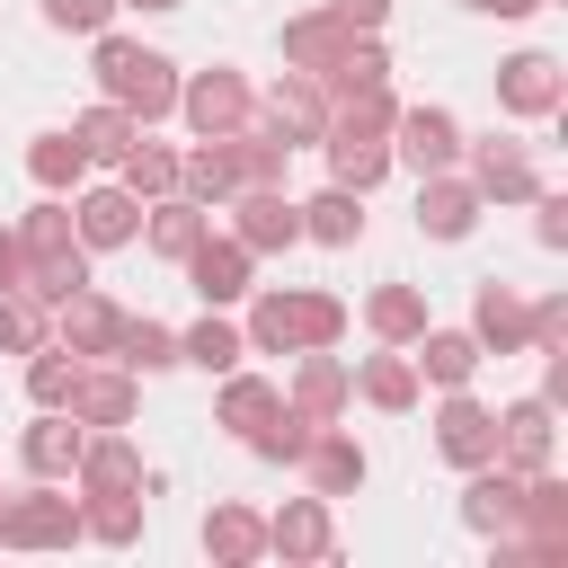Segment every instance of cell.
I'll list each match as a JSON object with an SVG mask.
<instances>
[{
  "mask_svg": "<svg viewBox=\"0 0 568 568\" xmlns=\"http://www.w3.org/2000/svg\"><path fill=\"white\" fill-rule=\"evenodd\" d=\"M337 328H346L337 293H257L240 337L266 346V355H311V346H337Z\"/></svg>",
  "mask_w": 568,
  "mask_h": 568,
  "instance_id": "6da1fadb",
  "label": "cell"
},
{
  "mask_svg": "<svg viewBox=\"0 0 568 568\" xmlns=\"http://www.w3.org/2000/svg\"><path fill=\"white\" fill-rule=\"evenodd\" d=\"M98 80H106V98L133 124H160L178 106V62L151 53V44H133V36H98Z\"/></svg>",
  "mask_w": 568,
  "mask_h": 568,
  "instance_id": "7a4b0ae2",
  "label": "cell"
},
{
  "mask_svg": "<svg viewBox=\"0 0 568 568\" xmlns=\"http://www.w3.org/2000/svg\"><path fill=\"white\" fill-rule=\"evenodd\" d=\"M71 532H80V497L62 488H27L0 506V550H62Z\"/></svg>",
  "mask_w": 568,
  "mask_h": 568,
  "instance_id": "3957f363",
  "label": "cell"
},
{
  "mask_svg": "<svg viewBox=\"0 0 568 568\" xmlns=\"http://www.w3.org/2000/svg\"><path fill=\"white\" fill-rule=\"evenodd\" d=\"M178 115H186L204 142H222V133L257 124V98H248V80H240V71H195V80L178 89Z\"/></svg>",
  "mask_w": 568,
  "mask_h": 568,
  "instance_id": "277c9868",
  "label": "cell"
},
{
  "mask_svg": "<svg viewBox=\"0 0 568 568\" xmlns=\"http://www.w3.org/2000/svg\"><path fill=\"white\" fill-rule=\"evenodd\" d=\"M390 133H399V151H390V160H408L417 178H435V169H453V160H462V124H453L444 106H399V115H390Z\"/></svg>",
  "mask_w": 568,
  "mask_h": 568,
  "instance_id": "5b68a950",
  "label": "cell"
},
{
  "mask_svg": "<svg viewBox=\"0 0 568 568\" xmlns=\"http://www.w3.org/2000/svg\"><path fill=\"white\" fill-rule=\"evenodd\" d=\"M222 204L240 213V248H248V257H257V248H293V240H302V204H284V186H231Z\"/></svg>",
  "mask_w": 568,
  "mask_h": 568,
  "instance_id": "8992f818",
  "label": "cell"
},
{
  "mask_svg": "<svg viewBox=\"0 0 568 568\" xmlns=\"http://www.w3.org/2000/svg\"><path fill=\"white\" fill-rule=\"evenodd\" d=\"M266 124H275L284 151H293V142H320V133H328V89H320L311 71H284V80L266 89Z\"/></svg>",
  "mask_w": 568,
  "mask_h": 568,
  "instance_id": "52a82bcc",
  "label": "cell"
},
{
  "mask_svg": "<svg viewBox=\"0 0 568 568\" xmlns=\"http://www.w3.org/2000/svg\"><path fill=\"white\" fill-rule=\"evenodd\" d=\"M435 453L444 462H462V470H479V462H497V417L453 382V399H444V417H435Z\"/></svg>",
  "mask_w": 568,
  "mask_h": 568,
  "instance_id": "ba28073f",
  "label": "cell"
},
{
  "mask_svg": "<svg viewBox=\"0 0 568 568\" xmlns=\"http://www.w3.org/2000/svg\"><path fill=\"white\" fill-rule=\"evenodd\" d=\"M71 231H80V248H124L142 231V195L133 186H89L71 204Z\"/></svg>",
  "mask_w": 568,
  "mask_h": 568,
  "instance_id": "9c48e42d",
  "label": "cell"
},
{
  "mask_svg": "<svg viewBox=\"0 0 568 568\" xmlns=\"http://www.w3.org/2000/svg\"><path fill=\"white\" fill-rule=\"evenodd\" d=\"M115 328H124V311H115L106 293H89V284L53 302V337H62L71 355H115Z\"/></svg>",
  "mask_w": 568,
  "mask_h": 568,
  "instance_id": "30bf717a",
  "label": "cell"
},
{
  "mask_svg": "<svg viewBox=\"0 0 568 568\" xmlns=\"http://www.w3.org/2000/svg\"><path fill=\"white\" fill-rule=\"evenodd\" d=\"M470 186H479V195H497V204H524V195H541V178H532V151H524V142H497V133L470 151Z\"/></svg>",
  "mask_w": 568,
  "mask_h": 568,
  "instance_id": "8fae6325",
  "label": "cell"
},
{
  "mask_svg": "<svg viewBox=\"0 0 568 568\" xmlns=\"http://www.w3.org/2000/svg\"><path fill=\"white\" fill-rule=\"evenodd\" d=\"M479 204H488V195H479L470 178H453V169H435V178L417 186V231H435V240H462V231L479 222Z\"/></svg>",
  "mask_w": 568,
  "mask_h": 568,
  "instance_id": "7c38bea8",
  "label": "cell"
},
{
  "mask_svg": "<svg viewBox=\"0 0 568 568\" xmlns=\"http://www.w3.org/2000/svg\"><path fill=\"white\" fill-rule=\"evenodd\" d=\"M80 426H133V373L124 364H106V373H71V399H62Z\"/></svg>",
  "mask_w": 568,
  "mask_h": 568,
  "instance_id": "4fadbf2b",
  "label": "cell"
},
{
  "mask_svg": "<svg viewBox=\"0 0 568 568\" xmlns=\"http://www.w3.org/2000/svg\"><path fill=\"white\" fill-rule=\"evenodd\" d=\"M497 462L506 470H550V399H515L506 417H497Z\"/></svg>",
  "mask_w": 568,
  "mask_h": 568,
  "instance_id": "5bb4252c",
  "label": "cell"
},
{
  "mask_svg": "<svg viewBox=\"0 0 568 568\" xmlns=\"http://www.w3.org/2000/svg\"><path fill=\"white\" fill-rule=\"evenodd\" d=\"M178 266L195 275V293H204V302H240V293H248V248H240V240H213V231H204Z\"/></svg>",
  "mask_w": 568,
  "mask_h": 568,
  "instance_id": "9a60e30c",
  "label": "cell"
},
{
  "mask_svg": "<svg viewBox=\"0 0 568 568\" xmlns=\"http://www.w3.org/2000/svg\"><path fill=\"white\" fill-rule=\"evenodd\" d=\"M80 444H89V435H80V417H71V408H44V417L18 435V462H27L36 479H62V470L80 462Z\"/></svg>",
  "mask_w": 568,
  "mask_h": 568,
  "instance_id": "2e32d148",
  "label": "cell"
},
{
  "mask_svg": "<svg viewBox=\"0 0 568 568\" xmlns=\"http://www.w3.org/2000/svg\"><path fill=\"white\" fill-rule=\"evenodd\" d=\"M293 462L311 470V497H346V488H364V444H355V435H320V426H311V444H302Z\"/></svg>",
  "mask_w": 568,
  "mask_h": 568,
  "instance_id": "e0dca14e",
  "label": "cell"
},
{
  "mask_svg": "<svg viewBox=\"0 0 568 568\" xmlns=\"http://www.w3.org/2000/svg\"><path fill=\"white\" fill-rule=\"evenodd\" d=\"M320 142H328L337 186H355V195H364V186H382V178H390V142H382V133H346V124H328Z\"/></svg>",
  "mask_w": 568,
  "mask_h": 568,
  "instance_id": "ac0fdd59",
  "label": "cell"
},
{
  "mask_svg": "<svg viewBox=\"0 0 568 568\" xmlns=\"http://www.w3.org/2000/svg\"><path fill=\"white\" fill-rule=\"evenodd\" d=\"M470 337L497 346V355H524L532 346V311L506 293V284H479V311H470Z\"/></svg>",
  "mask_w": 568,
  "mask_h": 568,
  "instance_id": "d6986e66",
  "label": "cell"
},
{
  "mask_svg": "<svg viewBox=\"0 0 568 568\" xmlns=\"http://www.w3.org/2000/svg\"><path fill=\"white\" fill-rule=\"evenodd\" d=\"M479 355H488V346H479L470 328H417V373H426V382H444V390H453V382H470V373H479Z\"/></svg>",
  "mask_w": 568,
  "mask_h": 568,
  "instance_id": "ffe728a7",
  "label": "cell"
},
{
  "mask_svg": "<svg viewBox=\"0 0 568 568\" xmlns=\"http://www.w3.org/2000/svg\"><path fill=\"white\" fill-rule=\"evenodd\" d=\"M497 98H506L515 115H550V106H559V62H550V53H515L506 80H497Z\"/></svg>",
  "mask_w": 568,
  "mask_h": 568,
  "instance_id": "44dd1931",
  "label": "cell"
},
{
  "mask_svg": "<svg viewBox=\"0 0 568 568\" xmlns=\"http://www.w3.org/2000/svg\"><path fill=\"white\" fill-rule=\"evenodd\" d=\"M266 550H284V559H320V550H328V497H293V506L266 524Z\"/></svg>",
  "mask_w": 568,
  "mask_h": 568,
  "instance_id": "7402d4cb",
  "label": "cell"
},
{
  "mask_svg": "<svg viewBox=\"0 0 568 568\" xmlns=\"http://www.w3.org/2000/svg\"><path fill=\"white\" fill-rule=\"evenodd\" d=\"M302 240H328V248L364 240V195H355V186H328V195H311V204H302Z\"/></svg>",
  "mask_w": 568,
  "mask_h": 568,
  "instance_id": "603a6c76",
  "label": "cell"
},
{
  "mask_svg": "<svg viewBox=\"0 0 568 568\" xmlns=\"http://www.w3.org/2000/svg\"><path fill=\"white\" fill-rule=\"evenodd\" d=\"M142 231H151V248H160V257H186V248H195V240L213 231V213H204L195 195H160Z\"/></svg>",
  "mask_w": 568,
  "mask_h": 568,
  "instance_id": "cb8c5ba5",
  "label": "cell"
},
{
  "mask_svg": "<svg viewBox=\"0 0 568 568\" xmlns=\"http://www.w3.org/2000/svg\"><path fill=\"white\" fill-rule=\"evenodd\" d=\"M515 497H524V470H488V462H479L470 506H462V515H470V532H506V524H515Z\"/></svg>",
  "mask_w": 568,
  "mask_h": 568,
  "instance_id": "d4e9b609",
  "label": "cell"
},
{
  "mask_svg": "<svg viewBox=\"0 0 568 568\" xmlns=\"http://www.w3.org/2000/svg\"><path fill=\"white\" fill-rule=\"evenodd\" d=\"M80 169H89L80 133H36V142H27V178H36V186L62 195V186H80Z\"/></svg>",
  "mask_w": 568,
  "mask_h": 568,
  "instance_id": "484cf974",
  "label": "cell"
},
{
  "mask_svg": "<svg viewBox=\"0 0 568 568\" xmlns=\"http://www.w3.org/2000/svg\"><path fill=\"white\" fill-rule=\"evenodd\" d=\"M115 364H124V373H169V364H178V328L124 320V328H115Z\"/></svg>",
  "mask_w": 568,
  "mask_h": 568,
  "instance_id": "4316f807",
  "label": "cell"
},
{
  "mask_svg": "<svg viewBox=\"0 0 568 568\" xmlns=\"http://www.w3.org/2000/svg\"><path fill=\"white\" fill-rule=\"evenodd\" d=\"M80 488H142V462H133V444L124 435H98V444H80Z\"/></svg>",
  "mask_w": 568,
  "mask_h": 568,
  "instance_id": "83f0119b",
  "label": "cell"
},
{
  "mask_svg": "<svg viewBox=\"0 0 568 568\" xmlns=\"http://www.w3.org/2000/svg\"><path fill=\"white\" fill-rule=\"evenodd\" d=\"M204 550L240 568V559H257V550H266V524H257L248 506H213V515H204Z\"/></svg>",
  "mask_w": 568,
  "mask_h": 568,
  "instance_id": "f1b7e54d",
  "label": "cell"
},
{
  "mask_svg": "<svg viewBox=\"0 0 568 568\" xmlns=\"http://www.w3.org/2000/svg\"><path fill=\"white\" fill-rule=\"evenodd\" d=\"M346 36H355V27H337V18L320 9V18H293V27H284V53H293V62L320 80V71L337 62V44H346Z\"/></svg>",
  "mask_w": 568,
  "mask_h": 568,
  "instance_id": "f546056e",
  "label": "cell"
},
{
  "mask_svg": "<svg viewBox=\"0 0 568 568\" xmlns=\"http://www.w3.org/2000/svg\"><path fill=\"white\" fill-rule=\"evenodd\" d=\"M71 133H80V151H89V160H124V151L142 142V124H133V115H124L115 98H106V106H89V115H80Z\"/></svg>",
  "mask_w": 568,
  "mask_h": 568,
  "instance_id": "4dcf8cb0",
  "label": "cell"
},
{
  "mask_svg": "<svg viewBox=\"0 0 568 568\" xmlns=\"http://www.w3.org/2000/svg\"><path fill=\"white\" fill-rule=\"evenodd\" d=\"M240 355H248V337H240L231 320H195V328L178 337V364H204V373H231Z\"/></svg>",
  "mask_w": 568,
  "mask_h": 568,
  "instance_id": "1f68e13d",
  "label": "cell"
},
{
  "mask_svg": "<svg viewBox=\"0 0 568 568\" xmlns=\"http://www.w3.org/2000/svg\"><path fill=\"white\" fill-rule=\"evenodd\" d=\"M80 532H98V541H133V532H142V497H133V488H89Z\"/></svg>",
  "mask_w": 568,
  "mask_h": 568,
  "instance_id": "d6a6232c",
  "label": "cell"
},
{
  "mask_svg": "<svg viewBox=\"0 0 568 568\" xmlns=\"http://www.w3.org/2000/svg\"><path fill=\"white\" fill-rule=\"evenodd\" d=\"M364 320H373V328H382L390 346H408V337L426 328V293H408V284H382V293L364 302Z\"/></svg>",
  "mask_w": 568,
  "mask_h": 568,
  "instance_id": "836d02e7",
  "label": "cell"
},
{
  "mask_svg": "<svg viewBox=\"0 0 568 568\" xmlns=\"http://www.w3.org/2000/svg\"><path fill=\"white\" fill-rule=\"evenodd\" d=\"M71 373H80V355L44 337V346L27 355V399H36V408H62V399H71Z\"/></svg>",
  "mask_w": 568,
  "mask_h": 568,
  "instance_id": "e575fe53",
  "label": "cell"
},
{
  "mask_svg": "<svg viewBox=\"0 0 568 568\" xmlns=\"http://www.w3.org/2000/svg\"><path fill=\"white\" fill-rule=\"evenodd\" d=\"M355 390H364L373 408H417V364H408V355H373V364L355 373Z\"/></svg>",
  "mask_w": 568,
  "mask_h": 568,
  "instance_id": "d590c367",
  "label": "cell"
},
{
  "mask_svg": "<svg viewBox=\"0 0 568 568\" xmlns=\"http://www.w3.org/2000/svg\"><path fill=\"white\" fill-rule=\"evenodd\" d=\"M44 337H53V320H44V302H36L27 284H18V293H0V346H9V355H36Z\"/></svg>",
  "mask_w": 568,
  "mask_h": 568,
  "instance_id": "8d00e7d4",
  "label": "cell"
},
{
  "mask_svg": "<svg viewBox=\"0 0 568 568\" xmlns=\"http://www.w3.org/2000/svg\"><path fill=\"white\" fill-rule=\"evenodd\" d=\"M293 390H302V417H311V426L346 408V373L328 364V346H311V364H302V382H293Z\"/></svg>",
  "mask_w": 568,
  "mask_h": 568,
  "instance_id": "74e56055",
  "label": "cell"
},
{
  "mask_svg": "<svg viewBox=\"0 0 568 568\" xmlns=\"http://www.w3.org/2000/svg\"><path fill=\"white\" fill-rule=\"evenodd\" d=\"M115 169H124L133 195H178V151H160V142H133Z\"/></svg>",
  "mask_w": 568,
  "mask_h": 568,
  "instance_id": "f35d334b",
  "label": "cell"
},
{
  "mask_svg": "<svg viewBox=\"0 0 568 568\" xmlns=\"http://www.w3.org/2000/svg\"><path fill=\"white\" fill-rule=\"evenodd\" d=\"M284 399L266 390V382H248V373H231V390H222V426H240V435H257L266 417H275Z\"/></svg>",
  "mask_w": 568,
  "mask_h": 568,
  "instance_id": "ab89813d",
  "label": "cell"
},
{
  "mask_svg": "<svg viewBox=\"0 0 568 568\" xmlns=\"http://www.w3.org/2000/svg\"><path fill=\"white\" fill-rule=\"evenodd\" d=\"M115 18V0H44V27H62V36H98Z\"/></svg>",
  "mask_w": 568,
  "mask_h": 568,
  "instance_id": "60d3db41",
  "label": "cell"
},
{
  "mask_svg": "<svg viewBox=\"0 0 568 568\" xmlns=\"http://www.w3.org/2000/svg\"><path fill=\"white\" fill-rule=\"evenodd\" d=\"M328 18H337V27H364V36H373V27L390 18V0H328Z\"/></svg>",
  "mask_w": 568,
  "mask_h": 568,
  "instance_id": "b9f144b4",
  "label": "cell"
},
{
  "mask_svg": "<svg viewBox=\"0 0 568 568\" xmlns=\"http://www.w3.org/2000/svg\"><path fill=\"white\" fill-rule=\"evenodd\" d=\"M27 284V248H18V231H0V293H18Z\"/></svg>",
  "mask_w": 568,
  "mask_h": 568,
  "instance_id": "7bdbcfd3",
  "label": "cell"
},
{
  "mask_svg": "<svg viewBox=\"0 0 568 568\" xmlns=\"http://www.w3.org/2000/svg\"><path fill=\"white\" fill-rule=\"evenodd\" d=\"M568 240V195H541V248Z\"/></svg>",
  "mask_w": 568,
  "mask_h": 568,
  "instance_id": "ee69618b",
  "label": "cell"
},
{
  "mask_svg": "<svg viewBox=\"0 0 568 568\" xmlns=\"http://www.w3.org/2000/svg\"><path fill=\"white\" fill-rule=\"evenodd\" d=\"M470 9H497V18H532L541 0H470Z\"/></svg>",
  "mask_w": 568,
  "mask_h": 568,
  "instance_id": "f6af8a7d",
  "label": "cell"
},
{
  "mask_svg": "<svg viewBox=\"0 0 568 568\" xmlns=\"http://www.w3.org/2000/svg\"><path fill=\"white\" fill-rule=\"evenodd\" d=\"M115 9H186V0H115Z\"/></svg>",
  "mask_w": 568,
  "mask_h": 568,
  "instance_id": "bcb514c9",
  "label": "cell"
}]
</instances>
